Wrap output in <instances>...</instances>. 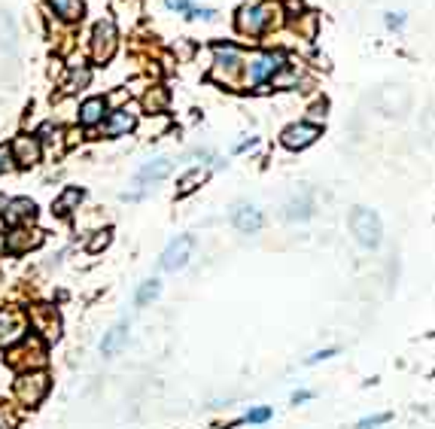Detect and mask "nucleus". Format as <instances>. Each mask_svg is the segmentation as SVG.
Instances as JSON below:
<instances>
[{"label":"nucleus","mask_w":435,"mask_h":429,"mask_svg":"<svg viewBox=\"0 0 435 429\" xmlns=\"http://www.w3.org/2000/svg\"><path fill=\"white\" fill-rule=\"evenodd\" d=\"M86 198V192L83 189H76V186H67L58 198L52 201V213L55 217H67V213H73L79 207V201Z\"/></svg>","instance_id":"nucleus-17"},{"label":"nucleus","mask_w":435,"mask_h":429,"mask_svg":"<svg viewBox=\"0 0 435 429\" xmlns=\"http://www.w3.org/2000/svg\"><path fill=\"white\" fill-rule=\"evenodd\" d=\"M28 326H34L43 341H58L61 338V317L58 311L49 308V304H34L28 311Z\"/></svg>","instance_id":"nucleus-4"},{"label":"nucleus","mask_w":435,"mask_h":429,"mask_svg":"<svg viewBox=\"0 0 435 429\" xmlns=\"http://www.w3.org/2000/svg\"><path fill=\"white\" fill-rule=\"evenodd\" d=\"M165 104H168V95H165V88H155V92H150V95L143 98V107L150 110V113H158V110H162Z\"/></svg>","instance_id":"nucleus-26"},{"label":"nucleus","mask_w":435,"mask_h":429,"mask_svg":"<svg viewBox=\"0 0 435 429\" xmlns=\"http://www.w3.org/2000/svg\"><path fill=\"white\" fill-rule=\"evenodd\" d=\"M116 25L113 21H98L95 25V33H91V58L98 64H104L113 58V52H116Z\"/></svg>","instance_id":"nucleus-7"},{"label":"nucleus","mask_w":435,"mask_h":429,"mask_svg":"<svg viewBox=\"0 0 435 429\" xmlns=\"http://www.w3.org/2000/svg\"><path fill=\"white\" fill-rule=\"evenodd\" d=\"M9 167H13V153H9V146H0V174H6Z\"/></svg>","instance_id":"nucleus-32"},{"label":"nucleus","mask_w":435,"mask_h":429,"mask_svg":"<svg viewBox=\"0 0 435 429\" xmlns=\"http://www.w3.org/2000/svg\"><path fill=\"white\" fill-rule=\"evenodd\" d=\"M311 213H314V205H311V198L307 195H302V198H292L290 205H286V219H299V222H304V219H311Z\"/></svg>","instance_id":"nucleus-22"},{"label":"nucleus","mask_w":435,"mask_h":429,"mask_svg":"<svg viewBox=\"0 0 435 429\" xmlns=\"http://www.w3.org/2000/svg\"><path fill=\"white\" fill-rule=\"evenodd\" d=\"M125 341H128V323L113 326V329L104 335V341H101V353H104V356H116L119 350L125 347Z\"/></svg>","instance_id":"nucleus-19"},{"label":"nucleus","mask_w":435,"mask_h":429,"mask_svg":"<svg viewBox=\"0 0 435 429\" xmlns=\"http://www.w3.org/2000/svg\"><path fill=\"white\" fill-rule=\"evenodd\" d=\"M271 417V408H253L247 414V423H265Z\"/></svg>","instance_id":"nucleus-31"},{"label":"nucleus","mask_w":435,"mask_h":429,"mask_svg":"<svg viewBox=\"0 0 435 429\" xmlns=\"http://www.w3.org/2000/svg\"><path fill=\"white\" fill-rule=\"evenodd\" d=\"M170 171H174V162H170V159H155V162L143 165L140 171H137V183H140V186L162 183L165 177H170Z\"/></svg>","instance_id":"nucleus-14"},{"label":"nucleus","mask_w":435,"mask_h":429,"mask_svg":"<svg viewBox=\"0 0 435 429\" xmlns=\"http://www.w3.org/2000/svg\"><path fill=\"white\" fill-rule=\"evenodd\" d=\"M6 253H13V256H21V253H28L34 250V247H40L43 244V232H31V229H13L6 234Z\"/></svg>","instance_id":"nucleus-12"},{"label":"nucleus","mask_w":435,"mask_h":429,"mask_svg":"<svg viewBox=\"0 0 435 429\" xmlns=\"http://www.w3.org/2000/svg\"><path fill=\"white\" fill-rule=\"evenodd\" d=\"M338 353V350L335 347H329V350H317V353L311 356V359H307V366H314V363H319V359H329V356H335Z\"/></svg>","instance_id":"nucleus-34"},{"label":"nucleus","mask_w":435,"mask_h":429,"mask_svg":"<svg viewBox=\"0 0 435 429\" xmlns=\"http://www.w3.org/2000/svg\"><path fill=\"white\" fill-rule=\"evenodd\" d=\"M393 414H374V417H365V420H359L357 423V429H374V426H381V423H387Z\"/></svg>","instance_id":"nucleus-29"},{"label":"nucleus","mask_w":435,"mask_h":429,"mask_svg":"<svg viewBox=\"0 0 435 429\" xmlns=\"http://www.w3.org/2000/svg\"><path fill=\"white\" fill-rule=\"evenodd\" d=\"M34 217H37V205H34L31 198H9L4 207V219L9 225H19V222L34 219Z\"/></svg>","instance_id":"nucleus-13"},{"label":"nucleus","mask_w":435,"mask_h":429,"mask_svg":"<svg viewBox=\"0 0 435 429\" xmlns=\"http://www.w3.org/2000/svg\"><path fill=\"white\" fill-rule=\"evenodd\" d=\"M16 40V25L6 13H0V46H13Z\"/></svg>","instance_id":"nucleus-25"},{"label":"nucleus","mask_w":435,"mask_h":429,"mask_svg":"<svg viewBox=\"0 0 435 429\" xmlns=\"http://www.w3.org/2000/svg\"><path fill=\"white\" fill-rule=\"evenodd\" d=\"M158 289H162V284H158V280H146V284H140V289H137L134 301L140 304V308H146V304H150L158 296Z\"/></svg>","instance_id":"nucleus-24"},{"label":"nucleus","mask_w":435,"mask_h":429,"mask_svg":"<svg viewBox=\"0 0 435 429\" xmlns=\"http://www.w3.org/2000/svg\"><path fill=\"white\" fill-rule=\"evenodd\" d=\"M49 6H52V13L58 19H64V21H76V19H83V13H86L83 0H49Z\"/></svg>","instance_id":"nucleus-21"},{"label":"nucleus","mask_w":435,"mask_h":429,"mask_svg":"<svg viewBox=\"0 0 435 429\" xmlns=\"http://www.w3.org/2000/svg\"><path fill=\"white\" fill-rule=\"evenodd\" d=\"M4 207H6V198H4V195H0V213H4Z\"/></svg>","instance_id":"nucleus-36"},{"label":"nucleus","mask_w":435,"mask_h":429,"mask_svg":"<svg viewBox=\"0 0 435 429\" xmlns=\"http://www.w3.org/2000/svg\"><path fill=\"white\" fill-rule=\"evenodd\" d=\"M280 6L277 4H247L237 9V31L247 37H259L265 33L274 21H277Z\"/></svg>","instance_id":"nucleus-1"},{"label":"nucleus","mask_w":435,"mask_h":429,"mask_svg":"<svg viewBox=\"0 0 435 429\" xmlns=\"http://www.w3.org/2000/svg\"><path fill=\"white\" fill-rule=\"evenodd\" d=\"M19 426V417L13 411L4 408V402H0V429H16Z\"/></svg>","instance_id":"nucleus-30"},{"label":"nucleus","mask_w":435,"mask_h":429,"mask_svg":"<svg viewBox=\"0 0 435 429\" xmlns=\"http://www.w3.org/2000/svg\"><path fill=\"white\" fill-rule=\"evenodd\" d=\"M104 113H107V100L104 98H88L83 107H79V125H98V122H104Z\"/></svg>","instance_id":"nucleus-18"},{"label":"nucleus","mask_w":435,"mask_h":429,"mask_svg":"<svg viewBox=\"0 0 435 429\" xmlns=\"http://www.w3.org/2000/svg\"><path fill=\"white\" fill-rule=\"evenodd\" d=\"M137 125V116L128 110H116V113H110V119L104 122V134L107 138H125L128 131H134Z\"/></svg>","instance_id":"nucleus-15"},{"label":"nucleus","mask_w":435,"mask_h":429,"mask_svg":"<svg viewBox=\"0 0 435 429\" xmlns=\"http://www.w3.org/2000/svg\"><path fill=\"white\" fill-rule=\"evenodd\" d=\"M213 55H216V76L225 83H235L240 73V64H244L240 61V52L235 46H216Z\"/></svg>","instance_id":"nucleus-11"},{"label":"nucleus","mask_w":435,"mask_h":429,"mask_svg":"<svg viewBox=\"0 0 435 429\" xmlns=\"http://www.w3.org/2000/svg\"><path fill=\"white\" fill-rule=\"evenodd\" d=\"M9 153H13V165L19 167H34L40 162L43 155V146H40V138H31V134H19L9 146Z\"/></svg>","instance_id":"nucleus-9"},{"label":"nucleus","mask_w":435,"mask_h":429,"mask_svg":"<svg viewBox=\"0 0 435 429\" xmlns=\"http://www.w3.org/2000/svg\"><path fill=\"white\" fill-rule=\"evenodd\" d=\"M192 247H195V238H192V234H183V238L170 241L168 250L162 253V271H180L183 265L189 262Z\"/></svg>","instance_id":"nucleus-10"},{"label":"nucleus","mask_w":435,"mask_h":429,"mask_svg":"<svg viewBox=\"0 0 435 429\" xmlns=\"http://www.w3.org/2000/svg\"><path fill=\"white\" fill-rule=\"evenodd\" d=\"M28 332V314L19 308L0 311V347H16Z\"/></svg>","instance_id":"nucleus-5"},{"label":"nucleus","mask_w":435,"mask_h":429,"mask_svg":"<svg viewBox=\"0 0 435 429\" xmlns=\"http://www.w3.org/2000/svg\"><path fill=\"white\" fill-rule=\"evenodd\" d=\"M113 241V232L110 229H104V232H98L95 234V238H91L88 241V253H101V250H104V247Z\"/></svg>","instance_id":"nucleus-28"},{"label":"nucleus","mask_w":435,"mask_h":429,"mask_svg":"<svg viewBox=\"0 0 435 429\" xmlns=\"http://www.w3.org/2000/svg\"><path fill=\"white\" fill-rule=\"evenodd\" d=\"M52 381L46 371H21L19 381H16V399L21 405H28V408H37V405L46 399V393H49Z\"/></svg>","instance_id":"nucleus-3"},{"label":"nucleus","mask_w":435,"mask_h":429,"mask_svg":"<svg viewBox=\"0 0 435 429\" xmlns=\"http://www.w3.org/2000/svg\"><path fill=\"white\" fill-rule=\"evenodd\" d=\"M402 25H405V16L402 13H387V28H390V31H399Z\"/></svg>","instance_id":"nucleus-33"},{"label":"nucleus","mask_w":435,"mask_h":429,"mask_svg":"<svg viewBox=\"0 0 435 429\" xmlns=\"http://www.w3.org/2000/svg\"><path fill=\"white\" fill-rule=\"evenodd\" d=\"M165 4L177 13H186L189 19H216V9H198L192 6V0H165Z\"/></svg>","instance_id":"nucleus-23"},{"label":"nucleus","mask_w":435,"mask_h":429,"mask_svg":"<svg viewBox=\"0 0 435 429\" xmlns=\"http://www.w3.org/2000/svg\"><path fill=\"white\" fill-rule=\"evenodd\" d=\"M317 138H319V125H314V122H295V125L283 128L280 143L286 150H307Z\"/></svg>","instance_id":"nucleus-8"},{"label":"nucleus","mask_w":435,"mask_h":429,"mask_svg":"<svg viewBox=\"0 0 435 429\" xmlns=\"http://www.w3.org/2000/svg\"><path fill=\"white\" fill-rule=\"evenodd\" d=\"M232 222H235V229H237V232H244V234H256V232L262 229V213H259L253 205H240V207L235 210Z\"/></svg>","instance_id":"nucleus-16"},{"label":"nucleus","mask_w":435,"mask_h":429,"mask_svg":"<svg viewBox=\"0 0 435 429\" xmlns=\"http://www.w3.org/2000/svg\"><path fill=\"white\" fill-rule=\"evenodd\" d=\"M350 232H353V238H357L362 247H369V250H374V247L381 244V238H384L381 217H377L374 210H369V207H353Z\"/></svg>","instance_id":"nucleus-2"},{"label":"nucleus","mask_w":435,"mask_h":429,"mask_svg":"<svg viewBox=\"0 0 435 429\" xmlns=\"http://www.w3.org/2000/svg\"><path fill=\"white\" fill-rule=\"evenodd\" d=\"M283 64H286V58H283L280 52H262V55H256V58L250 61V67H247V80L253 83V86H262V83L274 80V76L283 71Z\"/></svg>","instance_id":"nucleus-6"},{"label":"nucleus","mask_w":435,"mask_h":429,"mask_svg":"<svg viewBox=\"0 0 435 429\" xmlns=\"http://www.w3.org/2000/svg\"><path fill=\"white\" fill-rule=\"evenodd\" d=\"M88 80H91V71H73V76L67 80V86H64V92H76V88H83V86H88Z\"/></svg>","instance_id":"nucleus-27"},{"label":"nucleus","mask_w":435,"mask_h":429,"mask_svg":"<svg viewBox=\"0 0 435 429\" xmlns=\"http://www.w3.org/2000/svg\"><path fill=\"white\" fill-rule=\"evenodd\" d=\"M208 177H210V167H192L189 174H183L180 186H177V195H180V198L192 195V192H195L201 183H208Z\"/></svg>","instance_id":"nucleus-20"},{"label":"nucleus","mask_w":435,"mask_h":429,"mask_svg":"<svg viewBox=\"0 0 435 429\" xmlns=\"http://www.w3.org/2000/svg\"><path fill=\"white\" fill-rule=\"evenodd\" d=\"M311 399V393L307 390H299V393H292V405H299V402H307Z\"/></svg>","instance_id":"nucleus-35"}]
</instances>
